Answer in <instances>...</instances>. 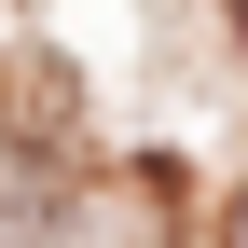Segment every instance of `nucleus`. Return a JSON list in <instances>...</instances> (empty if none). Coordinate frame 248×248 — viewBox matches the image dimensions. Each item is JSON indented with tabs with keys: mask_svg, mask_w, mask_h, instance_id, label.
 I'll use <instances>...</instances> for the list:
<instances>
[{
	"mask_svg": "<svg viewBox=\"0 0 248 248\" xmlns=\"http://www.w3.org/2000/svg\"><path fill=\"white\" fill-rule=\"evenodd\" d=\"M234 42H248V0H234Z\"/></svg>",
	"mask_w": 248,
	"mask_h": 248,
	"instance_id": "obj_1",
	"label": "nucleus"
}]
</instances>
